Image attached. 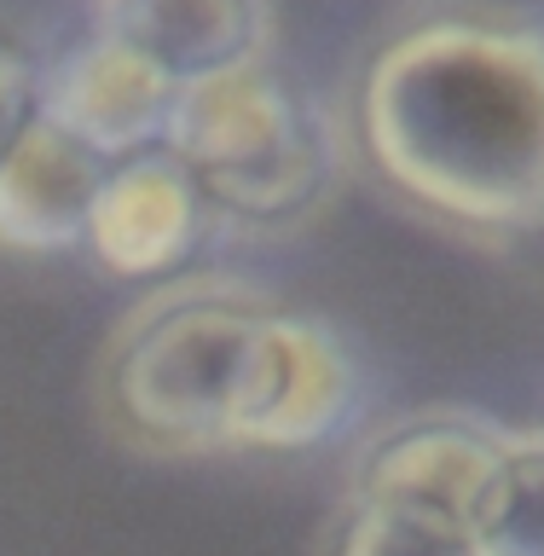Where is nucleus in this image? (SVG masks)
<instances>
[{
	"mask_svg": "<svg viewBox=\"0 0 544 556\" xmlns=\"http://www.w3.org/2000/svg\"><path fill=\"white\" fill-rule=\"evenodd\" d=\"M347 146L452 238L544 243V24L441 7L389 29L359 64Z\"/></svg>",
	"mask_w": 544,
	"mask_h": 556,
	"instance_id": "f257e3e1",
	"label": "nucleus"
},
{
	"mask_svg": "<svg viewBox=\"0 0 544 556\" xmlns=\"http://www.w3.org/2000/svg\"><path fill=\"white\" fill-rule=\"evenodd\" d=\"M278 295L250 278H168L122 313L93 365V412L139 458L232 452V412Z\"/></svg>",
	"mask_w": 544,
	"mask_h": 556,
	"instance_id": "f03ea898",
	"label": "nucleus"
},
{
	"mask_svg": "<svg viewBox=\"0 0 544 556\" xmlns=\"http://www.w3.org/2000/svg\"><path fill=\"white\" fill-rule=\"evenodd\" d=\"M342 146L347 139L319 104L267 64L180 93L163 139L191 174L208 220L238 232H290L313 220L342 186Z\"/></svg>",
	"mask_w": 544,
	"mask_h": 556,
	"instance_id": "7ed1b4c3",
	"label": "nucleus"
},
{
	"mask_svg": "<svg viewBox=\"0 0 544 556\" xmlns=\"http://www.w3.org/2000/svg\"><path fill=\"white\" fill-rule=\"evenodd\" d=\"M365 371L337 325L273 302L232 412V452H313L359 417Z\"/></svg>",
	"mask_w": 544,
	"mask_h": 556,
	"instance_id": "20e7f679",
	"label": "nucleus"
},
{
	"mask_svg": "<svg viewBox=\"0 0 544 556\" xmlns=\"http://www.w3.org/2000/svg\"><path fill=\"white\" fill-rule=\"evenodd\" d=\"M504 441H510V429L458 406L389 417L382 429L365 434L347 464V498L400 504V510L446 516L469 528L504 464Z\"/></svg>",
	"mask_w": 544,
	"mask_h": 556,
	"instance_id": "39448f33",
	"label": "nucleus"
},
{
	"mask_svg": "<svg viewBox=\"0 0 544 556\" xmlns=\"http://www.w3.org/2000/svg\"><path fill=\"white\" fill-rule=\"evenodd\" d=\"M174 111H180V87L99 29L59 59H47L41 116L59 122L69 139H81L111 168L163 151Z\"/></svg>",
	"mask_w": 544,
	"mask_h": 556,
	"instance_id": "423d86ee",
	"label": "nucleus"
},
{
	"mask_svg": "<svg viewBox=\"0 0 544 556\" xmlns=\"http://www.w3.org/2000/svg\"><path fill=\"white\" fill-rule=\"evenodd\" d=\"M93 29L191 93L238 70H261L278 24L273 0H99Z\"/></svg>",
	"mask_w": 544,
	"mask_h": 556,
	"instance_id": "0eeeda50",
	"label": "nucleus"
},
{
	"mask_svg": "<svg viewBox=\"0 0 544 556\" xmlns=\"http://www.w3.org/2000/svg\"><path fill=\"white\" fill-rule=\"evenodd\" d=\"M208 208L191 174L168 151H146L116 163L104 180L93 220H87V255L111 278H168L198 255L208 232Z\"/></svg>",
	"mask_w": 544,
	"mask_h": 556,
	"instance_id": "6e6552de",
	"label": "nucleus"
},
{
	"mask_svg": "<svg viewBox=\"0 0 544 556\" xmlns=\"http://www.w3.org/2000/svg\"><path fill=\"white\" fill-rule=\"evenodd\" d=\"M111 163L69 139L59 122L35 116L0 156V250L12 255H69L87 250V220Z\"/></svg>",
	"mask_w": 544,
	"mask_h": 556,
	"instance_id": "1a4fd4ad",
	"label": "nucleus"
},
{
	"mask_svg": "<svg viewBox=\"0 0 544 556\" xmlns=\"http://www.w3.org/2000/svg\"><path fill=\"white\" fill-rule=\"evenodd\" d=\"M476 556H544V429L504 441V464L469 521Z\"/></svg>",
	"mask_w": 544,
	"mask_h": 556,
	"instance_id": "9d476101",
	"label": "nucleus"
},
{
	"mask_svg": "<svg viewBox=\"0 0 544 556\" xmlns=\"http://www.w3.org/2000/svg\"><path fill=\"white\" fill-rule=\"evenodd\" d=\"M325 556H476L464 521L400 510V504H359L342 498L325 533Z\"/></svg>",
	"mask_w": 544,
	"mask_h": 556,
	"instance_id": "9b49d317",
	"label": "nucleus"
},
{
	"mask_svg": "<svg viewBox=\"0 0 544 556\" xmlns=\"http://www.w3.org/2000/svg\"><path fill=\"white\" fill-rule=\"evenodd\" d=\"M41 87H47V59L24 29L0 24V156L12 139L41 116Z\"/></svg>",
	"mask_w": 544,
	"mask_h": 556,
	"instance_id": "f8f14e48",
	"label": "nucleus"
}]
</instances>
